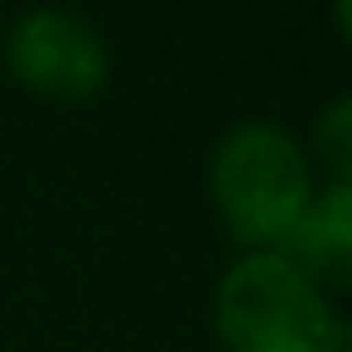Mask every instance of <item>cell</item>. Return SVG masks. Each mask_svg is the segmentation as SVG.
I'll use <instances>...</instances> for the list:
<instances>
[{
	"instance_id": "obj_3",
	"label": "cell",
	"mask_w": 352,
	"mask_h": 352,
	"mask_svg": "<svg viewBox=\"0 0 352 352\" xmlns=\"http://www.w3.org/2000/svg\"><path fill=\"white\" fill-rule=\"evenodd\" d=\"M6 68L25 92L58 107H78L111 82V49L102 30L78 10L39 6L6 30Z\"/></svg>"
},
{
	"instance_id": "obj_4",
	"label": "cell",
	"mask_w": 352,
	"mask_h": 352,
	"mask_svg": "<svg viewBox=\"0 0 352 352\" xmlns=\"http://www.w3.org/2000/svg\"><path fill=\"white\" fill-rule=\"evenodd\" d=\"M280 256L294 261L318 289L347 280V261H352V184L347 179H328V188L314 193L304 222L280 246Z\"/></svg>"
},
{
	"instance_id": "obj_5",
	"label": "cell",
	"mask_w": 352,
	"mask_h": 352,
	"mask_svg": "<svg viewBox=\"0 0 352 352\" xmlns=\"http://www.w3.org/2000/svg\"><path fill=\"white\" fill-rule=\"evenodd\" d=\"M314 145L333 164V179H347V164H352V102L347 97H333V107L318 116Z\"/></svg>"
},
{
	"instance_id": "obj_2",
	"label": "cell",
	"mask_w": 352,
	"mask_h": 352,
	"mask_svg": "<svg viewBox=\"0 0 352 352\" xmlns=\"http://www.w3.org/2000/svg\"><path fill=\"white\" fill-rule=\"evenodd\" d=\"M212 328L222 352H347L342 314L280 251H246L222 270Z\"/></svg>"
},
{
	"instance_id": "obj_1",
	"label": "cell",
	"mask_w": 352,
	"mask_h": 352,
	"mask_svg": "<svg viewBox=\"0 0 352 352\" xmlns=\"http://www.w3.org/2000/svg\"><path fill=\"white\" fill-rule=\"evenodd\" d=\"M208 193L232 241L246 251H280L314 203V169L285 126L241 121L212 145Z\"/></svg>"
}]
</instances>
